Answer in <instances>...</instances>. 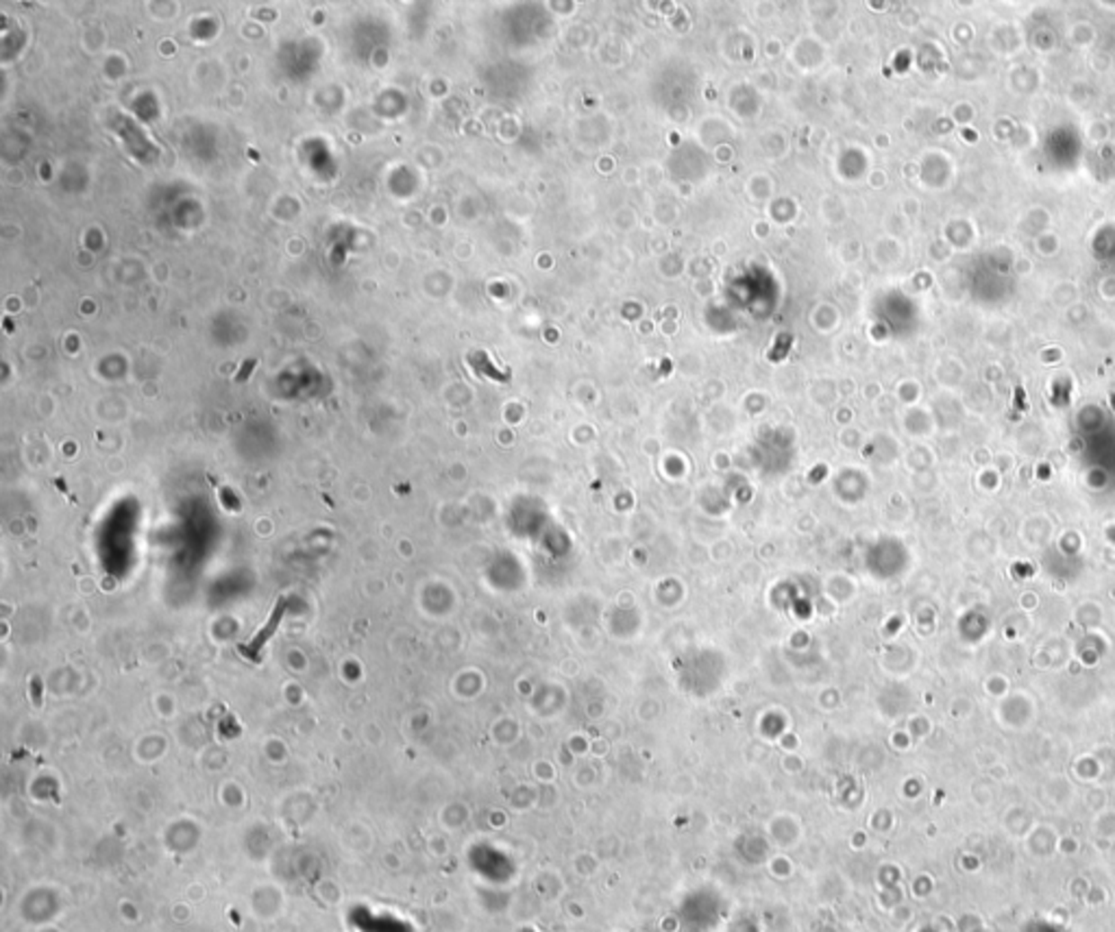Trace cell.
<instances>
[{
	"label": "cell",
	"mask_w": 1115,
	"mask_h": 932,
	"mask_svg": "<svg viewBox=\"0 0 1115 932\" xmlns=\"http://www.w3.org/2000/svg\"><path fill=\"white\" fill-rule=\"evenodd\" d=\"M286 608H288V597H282L277 604H274V608H273L271 617H268V621H266V625H262V630H259L257 634L253 636L251 643L240 645V654L242 656H247V659H251V660H257L259 659V654H262L264 647H266L268 641H271L273 636H274V632H277L279 625H282V619H283V614H286Z\"/></svg>",
	"instance_id": "obj_1"
}]
</instances>
